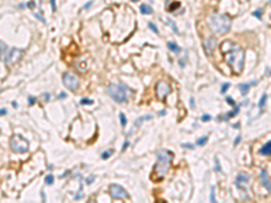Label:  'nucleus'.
<instances>
[{"instance_id":"1","label":"nucleus","mask_w":271,"mask_h":203,"mask_svg":"<svg viewBox=\"0 0 271 203\" xmlns=\"http://www.w3.org/2000/svg\"><path fill=\"white\" fill-rule=\"evenodd\" d=\"M221 53L224 54L226 64L232 68V71L236 75H240L243 72L244 60H245L244 49L232 41H224L221 45Z\"/></svg>"},{"instance_id":"2","label":"nucleus","mask_w":271,"mask_h":203,"mask_svg":"<svg viewBox=\"0 0 271 203\" xmlns=\"http://www.w3.org/2000/svg\"><path fill=\"white\" fill-rule=\"evenodd\" d=\"M208 22H209L210 29L216 34H220V35L226 34L230 30V26H232V20L225 14H212Z\"/></svg>"},{"instance_id":"3","label":"nucleus","mask_w":271,"mask_h":203,"mask_svg":"<svg viewBox=\"0 0 271 203\" xmlns=\"http://www.w3.org/2000/svg\"><path fill=\"white\" fill-rule=\"evenodd\" d=\"M174 159V154L170 150L161 149L157 152V160H156V165H155V175L157 176V179H163L168 169L171 167V162Z\"/></svg>"},{"instance_id":"4","label":"nucleus","mask_w":271,"mask_h":203,"mask_svg":"<svg viewBox=\"0 0 271 203\" xmlns=\"http://www.w3.org/2000/svg\"><path fill=\"white\" fill-rule=\"evenodd\" d=\"M127 87L123 84H110L107 87V93L111 99H114L117 103H126L127 102Z\"/></svg>"},{"instance_id":"5","label":"nucleus","mask_w":271,"mask_h":203,"mask_svg":"<svg viewBox=\"0 0 271 203\" xmlns=\"http://www.w3.org/2000/svg\"><path fill=\"white\" fill-rule=\"evenodd\" d=\"M10 146L15 153H26L29 150V141L19 134H15L10 139Z\"/></svg>"},{"instance_id":"6","label":"nucleus","mask_w":271,"mask_h":203,"mask_svg":"<svg viewBox=\"0 0 271 203\" xmlns=\"http://www.w3.org/2000/svg\"><path fill=\"white\" fill-rule=\"evenodd\" d=\"M62 83L65 85V88H68L72 92H75L79 88V79L71 72H65L62 75Z\"/></svg>"},{"instance_id":"7","label":"nucleus","mask_w":271,"mask_h":203,"mask_svg":"<svg viewBox=\"0 0 271 203\" xmlns=\"http://www.w3.org/2000/svg\"><path fill=\"white\" fill-rule=\"evenodd\" d=\"M22 54H23V50L14 48V49H11L8 53H7V56L3 58V61H4V64H6L7 66H11V65H14V64H17V62L20 60Z\"/></svg>"},{"instance_id":"8","label":"nucleus","mask_w":271,"mask_h":203,"mask_svg":"<svg viewBox=\"0 0 271 203\" xmlns=\"http://www.w3.org/2000/svg\"><path fill=\"white\" fill-rule=\"evenodd\" d=\"M248 183H250V176L247 173H239L236 176V180H235V185L239 188V191L244 192V198L248 199V196L245 195L247 190H248Z\"/></svg>"},{"instance_id":"9","label":"nucleus","mask_w":271,"mask_h":203,"mask_svg":"<svg viewBox=\"0 0 271 203\" xmlns=\"http://www.w3.org/2000/svg\"><path fill=\"white\" fill-rule=\"evenodd\" d=\"M109 190H110V195L113 196L114 199H127L129 198V194H127V191L123 188L122 185H119V184H110L109 187Z\"/></svg>"},{"instance_id":"10","label":"nucleus","mask_w":271,"mask_h":203,"mask_svg":"<svg viewBox=\"0 0 271 203\" xmlns=\"http://www.w3.org/2000/svg\"><path fill=\"white\" fill-rule=\"evenodd\" d=\"M171 93V85L165 81H159L156 84V95L160 100H164Z\"/></svg>"},{"instance_id":"11","label":"nucleus","mask_w":271,"mask_h":203,"mask_svg":"<svg viewBox=\"0 0 271 203\" xmlns=\"http://www.w3.org/2000/svg\"><path fill=\"white\" fill-rule=\"evenodd\" d=\"M216 46H217V40H216V37H208L206 40L203 41V49H205V53L209 54L216 49Z\"/></svg>"},{"instance_id":"12","label":"nucleus","mask_w":271,"mask_h":203,"mask_svg":"<svg viewBox=\"0 0 271 203\" xmlns=\"http://www.w3.org/2000/svg\"><path fill=\"white\" fill-rule=\"evenodd\" d=\"M260 180H262V184L271 192V180H270V177H268V175H267V171H266V169H262V171H260Z\"/></svg>"},{"instance_id":"13","label":"nucleus","mask_w":271,"mask_h":203,"mask_svg":"<svg viewBox=\"0 0 271 203\" xmlns=\"http://www.w3.org/2000/svg\"><path fill=\"white\" fill-rule=\"evenodd\" d=\"M239 111H240V104H236L232 111H229V112L224 114L222 116H220L218 121H228V119H230V118H233V116H236V115L239 114Z\"/></svg>"},{"instance_id":"14","label":"nucleus","mask_w":271,"mask_h":203,"mask_svg":"<svg viewBox=\"0 0 271 203\" xmlns=\"http://www.w3.org/2000/svg\"><path fill=\"white\" fill-rule=\"evenodd\" d=\"M258 84V80H253V81H250V83H244V84H240L239 85V89H240V92L243 93V95H245V93H248L250 88L252 87V85H256Z\"/></svg>"},{"instance_id":"15","label":"nucleus","mask_w":271,"mask_h":203,"mask_svg":"<svg viewBox=\"0 0 271 203\" xmlns=\"http://www.w3.org/2000/svg\"><path fill=\"white\" fill-rule=\"evenodd\" d=\"M259 153L263 154V156H271V141H268L266 145H263V146L260 148Z\"/></svg>"},{"instance_id":"16","label":"nucleus","mask_w":271,"mask_h":203,"mask_svg":"<svg viewBox=\"0 0 271 203\" xmlns=\"http://www.w3.org/2000/svg\"><path fill=\"white\" fill-rule=\"evenodd\" d=\"M167 46H168V49L172 52V53H180L182 49H180V46L178 43H175L174 41H170L168 43H167Z\"/></svg>"},{"instance_id":"17","label":"nucleus","mask_w":271,"mask_h":203,"mask_svg":"<svg viewBox=\"0 0 271 203\" xmlns=\"http://www.w3.org/2000/svg\"><path fill=\"white\" fill-rule=\"evenodd\" d=\"M148 119H152V115H144V116H140V118H137V119L134 121V129L140 127V125L144 122V121H148Z\"/></svg>"},{"instance_id":"18","label":"nucleus","mask_w":271,"mask_h":203,"mask_svg":"<svg viewBox=\"0 0 271 203\" xmlns=\"http://www.w3.org/2000/svg\"><path fill=\"white\" fill-rule=\"evenodd\" d=\"M140 11H141V14H144V15H150V14H153L152 7H150V5H147V4H141V5H140Z\"/></svg>"},{"instance_id":"19","label":"nucleus","mask_w":271,"mask_h":203,"mask_svg":"<svg viewBox=\"0 0 271 203\" xmlns=\"http://www.w3.org/2000/svg\"><path fill=\"white\" fill-rule=\"evenodd\" d=\"M179 7H180V3H179V2H172L168 7H167V10H168L170 12H172V11H175L176 8H179Z\"/></svg>"},{"instance_id":"20","label":"nucleus","mask_w":271,"mask_h":203,"mask_svg":"<svg viewBox=\"0 0 271 203\" xmlns=\"http://www.w3.org/2000/svg\"><path fill=\"white\" fill-rule=\"evenodd\" d=\"M266 102H267V95L264 93V95H262V98H260V100H259V108H260V111L263 110V108H264Z\"/></svg>"},{"instance_id":"21","label":"nucleus","mask_w":271,"mask_h":203,"mask_svg":"<svg viewBox=\"0 0 271 203\" xmlns=\"http://www.w3.org/2000/svg\"><path fill=\"white\" fill-rule=\"evenodd\" d=\"M208 139H209V137H208V136H203L202 138H199L198 141H197V145H199V146H203V145H206V142H208Z\"/></svg>"},{"instance_id":"22","label":"nucleus","mask_w":271,"mask_h":203,"mask_svg":"<svg viewBox=\"0 0 271 203\" xmlns=\"http://www.w3.org/2000/svg\"><path fill=\"white\" fill-rule=\"evenodd\" d=\"M113 152H114V149H109V150H106V152H103L100 157H102L103 160H107V159L110 157V156L113 154Z\"/></svg>"},{"instance_id":"23","label":"nucleus","mask_w":271,"mask_h":203,"mask_svg":"<svg viewBox=\"0 0 271 203\" xmlns=\"http://www.w3.org/2000/svg\"><path fill=\"white\" fill-rule=\"evenodd\" d=\"M119 121H121V126H126V123H127V119H126V116L123 112H119Z\"/></svg>"},{"instance_id":"24","label":"nucleus","mask_w":271,"mask_h":203,"mask_svg":"<svg viewBox=\"0 0 271 203\" xmlns=\"http://www.w3.org/2000/svg\"><path fill=\"white\" fill-rule=\"evenodd\" d=\"M167 23H168V25H170V26L172 27V30H174V33H175V34H179V30H178V26L175 25V23H174V22H172L171 19H168V20H167Z\"/></svg>"},{"instance_id":"25","label":"nucleus","mask_w":271,"mask_h":203,"mask_svg":"<svg viewBox=\"0 0 271 203\" xmlns=\"http://www.w3.org/2000/svg\"><path fill=\"white\" fill-rule=\"evenodd\" d=\"M210 202H216V187H212V190H210Z\"/></svg>"},{"instance_id":"26","label":"nucleus","mask_w":271,"mask_h":203,"mask_svg":"<svg viewBox=\"0 0 271 203\" xmlns=\"http://www.w3.org/2000/svg\"><path fill=\"white\" fill-rule=\"evenodd\" d=\"M80 104H84V106H90V104H94V102H92L91 99H88V98H83V99L80 100Z\"/></svg>"},{"instance_id":"27","label":"nucleus","mask_w":271,"mask_h":203,"mask_svg":"<svg viewBox=\"0 0 271 203\" xmlns=\"http://www.w3.org/2000/svg\"><path fill=\"white\" fill-rule=\"evenodd\" d=\"M45 183L49 184V185H52V184L54 183V177H53V175H47V176L45 177Z\"/></svg>"},{"instance_id":"28","label":"nucleus","mask_w":271,"mask_h":203,"mask_svg":"<svg viewBox=\"0 0 271 203\" xmlns=\"http://www.w3.org/2000/svg\"><path fill=\"white\" fill-rule=\"evenodd\" d=\"M148 26H149V29H150V30H152V31H153V33H155V34H159V30H157V27H156V26L153 25V23H152V22H149V23H148Z\"/></svg>"},{"instance_id":"29","label":"nucleus","mask_w":271,"mask_h":203,"mask_svg":"<svg viewBox=\"0 0 271 203\" xmlns=\"http://www.w3.org/2000/svg\"><path fill=\"white\" fill-rule=\"evenodd\" d=\"M212 119V115H209V114H203L202 116H201V121L202 122H209Z\"/></svg>"},{"instance_id":"30","label":"nucleus","mask_w":271,"mask_h":203,"mask_svg":"<svg viewBox=\"0 0 271 203\" xmlns=\"http://www.w3.org/2000/svg\"><path fill=\"white\" fill-rule=\"evenodd\" d=\"M229 87H230L229 83H224V84H222V87H221V93H225V92L228 91Z\"/></svg>"},{"instance_id":"31","label":"nucleus","mask_w":271,"mask_h":203,"mask_svg":"<svg viewBox=\"0 0 271 203\" xmlns=\"http://www.w3.org/2000/svg\"><path fill=\"white\" fill-rule=\"evenodd\" d=\"M0 46H2V57L4 58V54H6V49H7V46H6L4 41H2V42H0Z\"/></svg>"},{"instance_id":"32","label":"nucleus","mask_w":271,"mask_h":203,"mask_svg":"<svg viewBox=\"0 0 271 203\" xmlns=\"http://www.w3.org/2000/svg\"><path fill=\"white\" fill-rule=\"evenodd\" d=\"M226 103H229V104L232 106V107H235V106H236V102H235V99H233V98H230V96H228V98H226Z\"/></svg>"},{"instance_id":"33","label":"nucleus","mask_w":271,"mask_h":203,"mask_svg":"<svg viewBox=\"0 0 271 203\" xmlns=\"http://www.w3.org/2000/svg\"><path fill=\"white\" fill-rule=\"evenodd\" d=\"M253 16L258 18V19H262V10H255L253 11Z\"/></svg>"},{"instance_id":"34","label":"nucleus","mask_w":271,"mask_h":203,"mask_svg":"<svg viewBox=\"0 0 271 203\" xmlns=\"http://www.w3.org/2000/svg\"><path fill=\"white\" fill-rule=\"evenodd\" d=\"M214 161H216V171H217V172H221V167H220V160H218V157L214 159Z\"/></svg>"},{"instance_id":"35","label":"nucleus","mask_w":271,"mask_h":203,"mask_svg":"<svg viewBox=\"0 0 271 203\" xmlns=\"http://www.w3.org/2000/svg\"><path fill=\"white\" fill-rule=\"evenodd\" d=\"M182 146L185 148V149H194V145H193V144H182Z\"/></svg>"},{"instance_id":"36","label":"nucleus","mask_w":271,"mask_h":203,"mask_svg":"<svg viewBox=\"0 0 271 203\" xmlns=\"http://www.w3.org/2000/svg\"><path fill=\"white\" fill-rule=\"evenodd\" d=\"M34 103H35V98L30 95V96H29V104H30V106H33Z\"/></svg>"},{"instance_id":"37","label":"nucleus","mask_w":271,"mask_h":203,"mask_svg":"<svg viewBox=\"0 0 271 203\" xmlns=\"http://www.w3.org/2000/svg\"><path fill=\"white\" fill-rule=\"evenodd\" d=\"M50 5H52V10H53V11L57 10V4H56V0H50Z\"/></svg>"},{"instance_id":"38","label":"nucleus","mask_w":271,"mask_h":203,"mask_svg":"<svg viewBox=\"0 0 271 203\" xmlns=\"http://www.w3.org/2000/svg\"><path fill=\"white\" fill-rule=\"evenodd\" d=\"M94 180H95L94 176H88V177H87V180H85V183H87V184H91V183H94Z\"/></svg>"},{"instance_id":"39","label":"nucleus","mask_w":271,"mask_h":203,"mask_svg":"<svg viewBox=\"0 0 271 203\" xmlns=\"http://www.w3.org/2000/svg\"><path fill=\"white\" fill-rule=\"evenodd\" d=\"M90 5H92V0H91V2H88V3H87V4H84V7H83V10H88V8H90Z\"/></svg>"},{"instance_id":"40","label":"nucleus","mask_w":271,"mask_h":203,"mask_svg":"<svg viewBox=\"0 0 271 203\" xmlns=\"http://www.w3.org/2000/svg\"><path fill=\"white\" fill-rule=\"evenodd\" d=\"M240 141H241V136H237V137H236V139H235V142H233V145H237Z\"/></svg>"},{"instance_id":"41","label":"nucleus","mask_w":271,"mask_h":203,"mask_svg":"<svg viewBox=\"0 0 271 203\" xmlns=\"http://www.w3.org/2000/svg\"><path fill=\"white\" fill-rule=\"evenodd\" d=\"M35 18H37V19H39V20H41L42 23H46V20H45V19H44V18L41 16V15H38V14H35Z\"/></svg>"},{"instance_id":"42","label":"nucleus","mask_w":271,"mask_h":203,"mask_svg":"<svg viewBox=\"0 0 271 203\" xmlns=\"http://www.w3.org/2000/svg\"><path fill=\"white\" fill-rule=\"evenodd\" d=\"M127 146H129V141H125L123 145H122V152H125V149H126Z\"/></svg>"},{"instance_id":"43","label":"nucleus","mask_w":271,"mask_h":203,"mask_svg":"<svg viewBox=\"0 0 271 203\" xmlns=\"http://www.w3.org/2000/svg\"><path fill=\"white\" fill-rule=\"evenodd\" d=\"M27 5H29V8H34V5H35V3L33 2V0H31V2H29V3H27Z\"/></svg>"},{"instance_id":"44","label":"nucleus","mask_w":271,"mask_h":203,"mask_svg":"<svg viewBox=\"0 0 271 203\" xmlns=\"http://www.w3.org/2000/svg\"><path fill=\"white\" fill-rule=\"evenodd\" d=\"M0 114H2V116H4V115L7 114V110H6V108H4V107L2 108V110H0Z\"/></svg>"},{"instance_id":"45","label":"nucleus","mask_w":271,"mask_h":203,"mask_svg":"<svg viewBox=\"0 0 271 203\" xmlns=\"http://www.w3.org/2000/svg\"><path fill=\"white\" fill-rule=\"evenodd\" d=\"M65 96H67V95H65V92H61V93H60V95H58L57 98H58V99H64Z\"/></svg>"},{"instance_id":"46","label":"nucleus","mask_w":271,"mask_h":203,"mask_svg":"<svg viewBox=\"0 0 271 203\" xmlns=\"http://www.w3.org/2000/svg\"><path fill=\"white\" fill-rule=\"evenodd\" d=\"M44 99H45V100H49V99H50V95H49V93H44Z\"/></svg>"},{"instance_id":"47","label":"nucleus","mask_w":271,"mask_h":203,"mask_svg":"<svg viewBox=\"0 0 271 203\" xmlns=\"http://www.w3.org/2000/svg\"><path fill=\"white\" fill-rule=\"evenodd\" d=\"M190 103H191V108H194V107H195V104H194V98H191V99H190Z\"/></svg>"},{"instance_id":"48","label":"nucleus","mask_w":271,"mask_h":203,"mask_svg":"<svg viewBox=\"0 0 271 203\" xmlns=\"http://www.w3.org/2000/svg\"><path fill=\"white\" fill-rule=\"evenodd\" d=\"M233 127H235V129H240V123H235Z\"/></svg>"},{"instance_id":"49","label":"nucleus","mask_w":271,"mask_h":203,"mask_svg":"<svg viewBox=\"0 0 271 203\" xmlns=\"http://www.w3.org/2000/svg\"><path fill=\"white\" fill-rule=\"evenodd\" d=\"M12 107H18V103H17V102H12Z\"/></svg>"},{"instance_id":"50","label":"nucleus","mask_w":271,"mask_h":203,"mask_svg":"<svg viewBox=\"0 0 271 203\" xmlns=\"http://www.w3.org/2000/svg\"><path fill=\"white\" fill-rule=\"evenodd\" d=\"M159 114H160V115H161V116H164V115H165V111H164V110H163V111H160V112H159Z\"/></svg>"},{"instance_id":"51","label":"nucleus","mask_w":271,"mask_h":203,"mask_svg":"<svg viewBox=\"0 0 271 203\" xmlns=\"http://www.w3.org/2000/svg\"><path fill=\"white\" fill-rule=\"evenodd\" d=\"M132 2H138V0H132Z\"/></svg>"}]
</instances>
